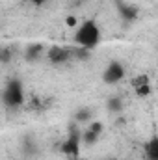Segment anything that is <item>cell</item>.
Masks as SVG:
<instances>
[{"label":"cell","mask_w":158,"mask_h":160,"mask_svg":"<svg viewBox=\"0 0 158 160\" xmlns=\"http://www.w3.org/2000/svg\"><path fill=\"white\" fill-rule=\"evenodd\" d=\"M117 8H119V13L123 15V19H126V21H134L136 15H138V9L134 6H128V4H121L119 2Z\"/></svg>","instance_id":"obj_7"},{"label":"cell","mask_w":158,"mask_h":160,"mask_svg":"<svg viewBox=\"0 0 158 160\" xmlns=\"http://www.w3.org/2000/svg\"><path fill=\"white\" fill-rule=\"evenodd\" d=\"M65 24H67V26H77V17H73V15L67 17V19H65Z\"/></svg>","instance_id":"obj_15"},{"label":"cell","mask_w":158,"mask_h":160,"mask_svg":"<svg viewBox=\"0 0 158 160\" xmlns=\"http://www.w3.org/2000/svg\"><path fill=\"white\" fill-rule=\"evenodd\" d=\"M47 58L50 63L54 65H62V63H67L69 60H73V48H65V47H60V45H54L47 50Z\"/></svg>","instance_id":"obj_5"},{"label":"cell","mask_w":158,"mask_h":160,"mask_svg":"<svg viewBox=\"0 0 158 160\" xmlns=\"http://www.w3.org/2000/svg\"><path fill=\"white\" fill-rule=\"evenodd\" d=\"M2 101L7 108H19L24 102V89L19 80H9L2 91Z\"/></svg>","instance_id":"obj_2"},{"label":"cell","mask_w":158,"mask_h":160,"mask_svg":"<svg viewBox=\"0 0 158 160\" xmlns=\"http://www.w3.org/2000/svg\"><path fill=\"white\" fill-rule=\"evenodd\" d=\"M108 108H110L112 112H119V110H121V99H119V97L110 99V101H108Z\"/></svg>","instance_id":"obj_13"},{"label":"cell","mask_w":158,"mask_h":160,"mask_svg":"<svg viewBox=\"0 0 158 160\" xmlns=\"http://www.w3.org/2000/svg\"><path fill=\"white\" fill-rule=\"evenodd\" d=\"M151 80H149V77L147 75H138V77H134L132 78V88H138V86H143V84H149Z\"/></svg>","instance_id":"obj_12"},{"label":"cell","mask_w":158,"mask_h":160,"mask_svg":"<svg viewBox=\"0 0 158 160\" xmlns=\"http://www.w3.org/2000/svg\"><path fill=\"white\" fill-rule=\"evenodd\" d=\"M110 160H116V158H110Z\"/></svg>","instance_id":"obj_17"},{"label":"cell","mask_w":158,"mask_h":160,"mask_svg":"<svg viewBox=\"0 0 158 160\" xmlns=\"http://www.w3.org/2000/svg\"><path fill=\"white\" fill-rule=\"evenodd\" d=\"M41 48H43L41 45H32V47L26 50V60H30V62H32V60H37L39 54H41Z\"/></svg>","instance_id":"obj_8"},{"label":"cell","mask_w":158,"mask_h":160,"mask_svg":"<svg viewBox=\"0 0 158 160\" xmlns=\"http://www.w3.org/2000/svg\"><path fill=\"white\" fill-rule=\"evenodd\" d=\"M0 60H2V62H9V60H11V52L4 48V50L0 52Z\"/></svg>","instance_id":"obj_14"},{"label":"cell","mask_w":158,"mask_h":160,"mask_svg":"<svg viewBox=\"0 0 158 160\" xmlns=\"http://www.w3.org/2000/svg\"><path fill=\"white\" fill-rule=\"evenodd\" d=\"M87 128L91 130V132H95V134H102V130H104V125L101 123V121H89V125H87Z\"/></svg>","instance_id":"obj_11"},{"label":"cell","mask_w":158,"mask_h":160,"mask_svg":"<svg viewBox=\"0 0 158 160\" xmlns=\"http://www.w3.org/2000/svg\"><path fill=\"white\" fill-rule=\"evenodd\" d=\"M80 147H82V142H80V130L75 127L71 132H69V138L62 143V153L69 158H78L80 157Z\"/></svg>","instance_id":"obj_3"},{"label":"cell","mask_w":158,"mask_h":160,"mask_svg":"<svg viewBox=\"0 0 158 160\" xmlns=\"http://www.w3.org/2000/svg\"><path fill=\"white\" fill-rule=\"evenodd\" d=\"M123 78H125V67H123L119 62H112V63H108L106 69L102 71V82L108 84V86L119 84Z\"/></svg>","instance_id":"obj_4"},{"label":"cell","mask_w":158,"mask_h":160,"mask_svg":"<svg viewBox=\"0 0 158 160\" xmlns=\"http://www.w3.org/2000/svg\"><path fill=\"white\" fill-rule=\"evenodd\" d=\"M28 2H32L34 6H43V4H45L47 0H28Z\"/></svg>","instance_id":"obj_16"},{"label":"cell","mask_w":158,"mask_h":160,"mask_svg":"<svg viewBox=\"0 0 158 160\" xmlns=\"http://www.w3.org/2000/svg\"><path fill=\"white\" fill-rule=\"evenodd\" d=\"M91 119V112L87 110V108H82L77 112V116H75V121L77 123H87V121Z\"/></svg>","instance_id":"obj_9"},{"label":"cell","mask_w":158,"mask_h":160,"mask_svg":"<svg viewBox=\"0 0 158 160\" xmlns=\"http://www.w3.org/2000/svg\"><path fill=\"white\" fill-rule=\"evenodd\" d=\"M134 91H136V95L138 97H149L151 95V82L149 84H143V86H138V88H134Z\"/></svg>","instance_id":"obj_10"},{"label":"cell","mask_w":158,"mask_h":160,"mask_svg":"<svg viewBox=\"0 0 158 160\" xmlns=\"http://www.w3.org/2000/svg\"><path fill=\"white\" fill-rule=\"evenodd\" d=\"M145 157H147V160H158V140L156 138H151L145 143Z\"/></svg>","instance_id":"obj_6"},{"label":"cell","mask_w":158,"mask_h":160,"mask_svg":"<svg viewBox=\"0 0 158 160\" xmlns=\"http://www.w3.org/2000/svg\"><path fill=\"white\" fill-rule=\"evenodd\" d=\"M75 43L80 48L93 50L101 43V28L97 26L95 21H84L80 22L77 32H75Z\"/></svg>","instance_id":"obj_1"}]
</instances>
